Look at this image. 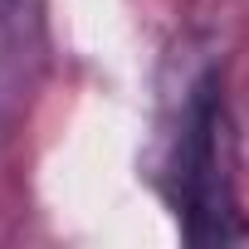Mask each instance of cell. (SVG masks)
Here are the masks:
<instances>
[{
	"label": "cell",
	"mask_w": 249,
	"mask_h": 249,
	"mask_svg": "<svg viewBox=\"0 0 249 249\" xmlns=\"http://www.w3.org/2000/svg\"><path fill=\"white\" fill-rule=\"evenodd\" d=\"M35 59V20L30 0H0V122H5L25 93Z\"/></svg>",
	"instance_id": "obj_2"
},
{
	"label": "cell",
	"mask_w": 249,
	"mask_h": 249,
	"mask_svg": "<svg viewBox=\"0 0 249 249\" xmlns=\"http://www.w3.org/2000/svg\"><path fill=\"white\" fill-rule=\"evenodd\" d=\"M161 191L181 215L191 244H244L249 220L239 210L234 122L225 103L220 64H191L161 98Z\"/></svg>",
	"instance_id": "obj_1"
}]
</instances>
